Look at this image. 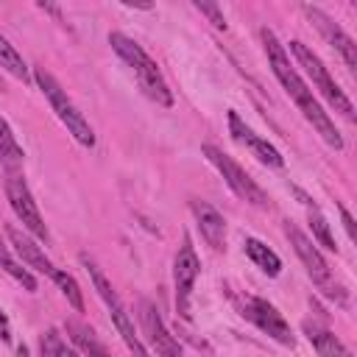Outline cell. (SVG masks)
Instances as JSON below:
<instances>
[{
	"label": "cell",
	"mask_w": 357,
	"mask_h": 357,
	"mask_svg": "<svg viewBox=\"0 0 357 357\" xmlns=\"http://www.w3.org/2000/svg\"><path fill=\"white\" fill-rule=\"evenodd\" d=\"M67 335H70V340H73L84 354H89V357H109L106 349H103V343L95 337V332H92L89 326H84V324H78V321H67Z\"/></svg>",
	"instance_id": "obj_19"
},
{
	"label": "cell",
	"mask_w": 357,
	"mask_h": 357,
	"mask_svg": "<svg viewBox=\"0 0 357 357\" xmlns=\"http://www.w3.org/2000/svg\"><path fill=\"white\" fill-rule=\"evenodd\" d=\"M301 329H304L307 340L315 346L318 357H354V354L343 346V340H340L335 332H329L326 326H321V324H315V321H304Z\"/></svg>",
	"instance_id": "obj_16"
},
{
	"label": "cell",
	"mask_w": 357,
	"mask_h": 357,
	"mask_svg": "<svg viewBox=\"0 0 357 357\" xmlns=\"http://www.w3.org/2000/svg\"><path fill=\"white\" fill-rule=\"evenodd\" d=\"M139 324H142V332L148 335V340H151V346L156 349L159 357H181L178 340L167 332V326H165L159 310H156L153 301H148V298L139 301Z\"/></svg>",
	"instance_id": "obj_11"
},
{
	"label": "cell",
	"mask_w": 357,
	"mask_h": 357,
	"mask_svg": "<svg viewBox=\"0 0 357 357\" xmlns=\"http://www.w3.org/2000/svg\"><path fill=\"white\" fill-rule=\"evenodd\" d=\"M81 262H84V268H86V273H89V279H92V284H95L98 296L103 298V304H106V310H109V315H112V321H114V326H117L120 337L126 340L128 351H131L134 357H148V349L139 343V337H137V332H134V321H131V315H128L126 304L120 301V296L114 293L112 282L103 276V271H100V268L86 257V254H81Z\"/></svg>",
	"instance_id": "obj_4"
},
{
	"label": "cell",
	"mask_w": 357,
	"mask_h": 357,
	"mask_svg": "<svg viewBox=\"0 0 357 357\" xmlns=\"http://www.w3.org/2000/svg\"><path fill=\"white\" fill-rule=\"evenodd\" d=\"M0 265H3V271H6L14 282H20L28 293H36V279L31 276V271H28V268H22V265H17V262L8 257V251H6V248H0Z\"/></svg>",
	"instance_id": "obj_23"
},
{
	"label": "cell",
	"mask_w": 357,
	"mask_h": 357,
	"mask_svg": "<svg viewBox=\"0 0 357 357\" xmlns=\"http://www.w3.org/2000/svg\"><path fill=\"white\" fill-rule=\"evenodd\" d=\"M0 67H6L14 78L20 81H28V64L22 61V56L14 50V45L0 33Z\"/></svg>",
	"instance_id": "obj_21"
},
{
	"label": "cell",
	"mask_w": 357,
	"mask_h": 357,
	"mask_svg": "<svg viewBox=\"0 0 357 357\" xmlns=\"http://www.w3.org/2000/svg\"><path fill=\"white\" fill-rule=\"evenodd\" d=\"M6 234H8V240H11V245H14V251L20 254V259L28 265V268H33V271H39V273H45V276H53V262L45 257V251L28 237V234H22L17 226H8L6 229Z\"/></svg>",
	"instance_id": "obj_15"
},
{
	"label": "cell",
	"mask_w": 357,
	"mask_h": 357,
	"mask_svg": "<svg viewBox=\"0 0 357 357\" xmlns=\"http://www.w3.org/2000/svg\"><path fill=\"white\" fill-rule=\"evenodd\" d=\"M245 254H248V259L259 268V271H265L268 276H279L282 273V259L276 257V251H271L265 243H259L257 237H245Z\"/></svg>",
	"instance_id": "obj_17"
},
{
	"label": "cell",
	"mask_w": 357,
	"mask_h": 357,
	"mask_svg": "<svg viewBox=\"0 0 357 357\" xmlns=\"http://www.w3.org/2000/svg\"><path fill=\"white\" fill-rule=\"evenodd\" d=\"M39 351L42 357H78L73 346H67V340L59 335V329H45L39 337Z\"/></svg>",
	"instance_id": "obj_22"
},
{
	"label": "cell",
	"mask_w": 357,
	"mask_h": 357,
	"mask_svg": "<svg viewBox=\"0 0 357 357\" xmlns=\"http://www.w3.org/2000/svg\"><path fill=\"white\" fill-rule=\"evenodd\" d=\"M192 6H195L201 14H206V17H209V22H212L215 28H226V17H223V11H220L215 3H201V0H195Z\"/></svg>",
	"instance_id": "obj_25"
},
{
	"label": "cell",
	"mask_w": 357,
	"mask_h": 357,
	"mask_svg": "<svg viewBox=\"0 0 357 357\" xmlns=\"http://www.w3.org/2000/svg\"><path fill=\"white\" fill-rule=\"evenodd\" d=\"M36 84H39V89L45 92V98L50 100V109L56 112V117L67 126V131L84 145V148H92L95 145V131H92V126L86 123V117L78 112V106L67 98V92L61 89V84L45 70V67H36Z\"/></svg>",
	"instance_id": "obj_3"
},
{
	"label": "cell",
	"mask_w": 357,
	"mask_h": 357,
	"mask_svg": "<svg viewBox=\"0 0 357 357\" xmlns=\"http://www.w3.org/2000/svg\"><path fill=\"white\" fill-rule=\"evenodd\" d=\"M201 151H204V156L220 170V176L226 178V184L234 190V195H240L243 201H248V204H254V206H265V204H268V195L262 192V187H259L231 156H226L220 148H215V145H209V142H206Z\"/></svg>",
	"instance_id": "obj_7"
},
{
	"label": "cell",
	"mask_w": 357,
	"mask_h": 357,
	"mask_svg": "<svg viewBox=\"0 0 357 357\" xmlns=\"http://www.w3.org/2000/svg\"><path fill=\"white\" fill-rule=\"evenodd\" d=\"M229 131H231V137H234L240 145H245L262 165H268V167H282V165H284L282 153H279L268 139H262L259 134H254V128H248V126L240 120L237 112H229Z\"/></svg>",
	"instance_id": "obj_13"
},
{
	"label": "cell",
	"mask_w": 357,
	"mask_h": 357,
	"mask_svg": "<svg viewBox=\"0 0 357 357\" xmlns=\"http://www.w3.org/2000/svg\"><path fill=\"white\" fill-rule=\"evenodd\" d=\"M298 198L304 201V206H307V215H310V226H312V237L324 245V248H329V251H337V243H335V237H332V231H329V223H326V218L321 215V209L304 195V192H298Z\"/></svg>",
	"instance_id": "obj_20"
},
{
	"label": "cell",
	"mask_w": 357,
	"mask_h": 357,
	"mask_svg": "<svg viewBox=\"0 0 357 357\" xmlns=\"http://www.w3.org/2000/svg\"><path fill=\"white\" fill-rule=\"evenodd\" d=\"M290 53L296 56V61L307 70V75L312 78V84H315V89H321V95L335 106V112H340V114H346L349 120L354 117V106H351V100L346 98V92L335 84V78L329 75V70H326V64L304 45V42H298V39H293L290 42Z\"/></svg>",
	"instance_id": "obj_6"
},
{
	"label": "cell",
	"mask_w": 357,
	"mask_h": 357,
	"mask_svg": "<svg viewBox=\"0 0 357 357\" xmlns=\"http://www.w3.org/2000/svg\"><path fill=\"white\" fill-rule=\"evenodd\" d=\"M190 206H192V215H195V220H198L201 237H204L215 251H220V248L226 245V220H223V215H220L215 206H209L206 201H192Z\"/></svg>",
	"instance_id": "obj_14"
},
{
	"label": "cell",
	"mask_w": 357,
	"mask_h": 357,
	"mask_svg": "<svg viewBox=\"0 0 357 357\" xmlns=\"http://www.w3.org/2000/svg\"><path fill=\"white\" fill-rule=\"evenodd\" d=\"M284 231H287V240H290V245L296 248V254H298V259L304 262V268H307V273H310V279L329 296V298H335V301H340V304H346V293H343V287L340 284H335L332 282V271H329V265H326V259H324V254L315 248V243L298 229V226H293V223H287L284 226Z\"/></svg>",
	"instance_id": "obj_5"
},
{
	"label": "cell",
	"mask_w": 357,
	"mask_h": 357,
	"mask_svg": "<svg viewBox=\"0 0 357 357\" xmlns=\"http://www.w3.org/2000/svg\"><path fill=\"white\" fill-rule=\"evenodd\" d=\"M304 14L318 25V31L326 36V42L329 45H335V50L343 56V61H346V67L349 70H354L357 67V45H354V39L335 22V20H329L321 8H315V6H304Z\"/></svg>",
	"instance_id": "obj_12"
},
{
	"label": "cell",
	"mask_w": 357,
	"mask_h": 357,
	"mask_svg": "<svg viewBox=\"0 0 357 357\" xmlns=\"http://www.w3.org/2000/svg\"><path fill=\"white\" fill-rule=\"evenodd\" d=\"M109 45H112V50L137 73V81H139L142 92H145L151 100H156L159 106H170V103H173V92H170L167 81L162 78L156 61L142 50V45H137L134 39H128V36L120 33V31L109 33Z\"/></svg>",
	"instance_id": "obj_2"
},
{
	"label": "cell",
	"mask_w": 357,
	"mask_h": 357,
	"mask_svg": "<svg viewBox=\"0 0 357 357\" xmlns=\"http://www.w3.org/2000/svg\"><path fill=\"white\" fill-rule=\"evenodd\" d=\"M198 271H201V262H198V254L190 243V237H184L178 254H176V262H173V282H176V307H178V315L181 318H190V293H192V284L198 279Z\"/></svg>",
	"instance_id": "obj_9"
},
{
	"label": "cell",
	"mask_w": 357,
	"mask_h": 357,
	"mask_svg": "<svg viewBox=\"0 0 357 357\" xmlns=\"http://www.w3.org/2000/svg\"><path fill=\"white\" fill-rule=\"evenodd\" d=\"M6 198H8L17 220L22 223V229H28L39 240L50 237L47 226H45V220L39 215V206H36V201H33V195H31V190H28V184H25V178L20 173H8L6 176Z\"/></svg>",
	"instance_id": "obj_8"
},
{
	"label": "cell",
	"mask_w": 357,
	"mask_h": 357,
	"mask_svg": "<svg viewBox=\"0 0 357 357\" xmlns=\"http://www.w3.org/2000/svg\"><path fill=\"white\" fill-rule=\"evenodd\" d=\"M0 337L3 340H11V326H8V318H6L3 310H0Z\"/></svg>",
	"instance_id": "obj_27"
},
{
	"label": "cell",
	"mask_w": 357,
	"mask_h": 357,
	"mask_svg": "<svg viewBox=\"0 0 357 357\" xmlns=\"http://www.w3.org/2000/svg\"><path fill=\"white\" fill-rule=\"evenodd\" d=\"M50 279L59 284V290L64 293V298H67V301H70V304H73V307L81 312V310H84V296H81V287H78V282H75L70 273L59 271V268L53 271V276H50Z\"/></svg>",
	"instance_id": "obj_24"
},
{
	"label": "cell",
	"mask_w": 357,
	"mask_h": 357,
	"mask_svg": "<svg viewBox=\"0 0 357 357\" xmlns=\"http://www.w3.org/2000/svg\"><path fill=\"white\" fill-rule=\"evenodd\" d=\"M259 36H262V45H265V53H268V64H271L273 75L279 78V84L284 86V92L290 95V100L298 106V112L307 117V123H312V128L324 137V142L332 145L335 151H340V148H343L340 131L335 128V123L329 120V114L321 109V103L315 100L312 89L304 84V78L298 75V70L290 64V56H287V50L282 47V42L276 39V33L268 31V28H262Z\"/></svg>",
	"instance_id": "obj_1"
},
{
	"label": "cell",
	"mask_w": 357,
	"mask_h": 357,
	"mask_svg": "<svg viewBox=\"0 0 357 357\" xmlns=\"http://www.w3.org/2000/svg\"><path fill=\"white\" fill-rule=\"evenodd\" d=\"M22 148L17 145L14 134H11V126L6 123V117H0V165L8 170V173H17L22 167Z\"/></svg>",
	"instance_id": "obj_18"
},
{
	"label": "cell",
	"mask_w": 357,
	"mask_h": 357,
	"mask_svg": "<svg viewBox=\"0 0 357 357\" xmlns=\"http://www.w3.org/2000/svg\"><path fill=\"white\" fill-rule=\"evenodd\" d=\"M243 315L248 321H254L265 335H271L273 340H279L282 346H293V332L287 326V321L282 318V312L268 301V298H259V296H251L243 307Z\"/></svg>",
	"instance_id": "obj_10"
},
{
	"label": "cell",
	"mask_w": 357,
	"mask_h": 357,
	"mask_svg": "<svg viewBox=\"0 0 357 357\" xmlns=\"http://www.w3.org/2000/svg\"><path fill=\"white\" fill-rule=\"evenodd\" d=\"M340 218H343V226H346L349 240H354V220H351V215H349V209H346V206H340Z\"/></svg>",
	"instance_id": "obj_26"
}]
</instances>
